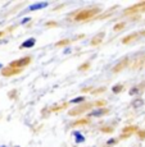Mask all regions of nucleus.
Returning a JSON list of instances; mask_svg holds the SVG:
<instances>
[{
  "instance_id": "3",
  "label": "nucleus",
  "mask_w": 145,
  "mask_h": 147,
  "mask_svg": "<svg viewBox=\"0 0 145 147\" xmlns=\"http://www.w3.org/2000/svg\"><path fill=\"white\" fill-rule=\"evenodd\" d=\"M35 42H36V40L35 38H28V40H26L23 42V44L21 45V49H28V47H32L33 45H35Z\"/></svg>"
},
{
  "instance_id": "4",
  "label": "nucleus",
  "mask_w": 145,
  "mask_h": 147,
  "mask_svg": "<svg viewBox=\"0 0 145 147\" xmlns=\"http://www.w3.org/2000/svg\"><path fill=\"white\" fill-rule=\"evenodd\" d=\"M30 61V58H25V59H21V60H17V61H13L12 63V67H21V65H26V64Z\"/></svg>"
},
{
  "instance_id": "6",
  "label": "nucleus",
  "mask_w": 145,
  "mask_h": 147,
  "mask_svg": "<svg viewBox=\"0 0 145 147\" xmlns=\"http://www.w3.org/2000/svg\"><path fill=\"white\" fill-rule=\"evenodd\" d=\"M143 105H144V100H143V98H136V100H133V102H132L133 107H140Z\"/></svg>"
},
{
  "instance_id": "1",
  "label": "nucleus",
  "mask_w": 145,
  "mask_h": 147,
  "mask_svg": "<svg viewBox=\"0 0 145 147\" xmlns=\"http://www.w3.org/2000/svg\"><path fill=\"white\" fill-rule=\"evenodd\" d=\"M48 5H49V3L48 1H42V3H35V4L30 5L28 7V10H37V9H44V8H46Z\"/></svg>"
},
{
  "instance_id": "5",
  "label": "nucleus",
  "mask_w": 145,
  "mask_h": 147,
  "mask_svg": "<svg viewBox=\"0 0 145 147\" xmlns=\"http://www.w3.org/2000/svg\"><path fill=\"white\" fill-rule=\"evenodd\" d=\"M106 113H107L106 109H96L90 113V117H101V115H104Z\"/></svg>"
},
{
  "instance_id": "14",
  "label": "nucleus",
  "mask_w": 145,
  "mask_h": 147,
  "mask_svg": "<svg viewBox=\"0 0 145 147\" xmlns=\"http://www.w3.org/2000/svg\"><path fill=\"white\" fill-rule=\"evenodd\" d=\"M71 50H72L71 47H67V49L64 50V54H69V53H71Z\"/></svg>"
},
{
  "instance_id": "10",
  "label": "nucleus",
  "mask_w": 145,
  "mask_h": 147,
  "mask_svg": "<svg viewBox=\"0 0 145 147\" xmlns=\"http://www.w3.org/2000/svg\"><path fill=\"white\" fill-rule=\"evenodd\" d=\"M121 90H122V86H121V84H119V86L113 87V92H114V94H118V92L121 91Z\"/></svg>"
},
{
  "instance_id": "16",
  "label": "nucleus",
  "mask_w": 145,
  "mask_h": 147,
  "mask_svg": "<svg viewBox=\"0 0 145 147\" xmlns=\"http://www.w3.org/2000/svg\"><path fill=\"white\" fill-rule=\"evenodd\" d=\"M0 147H7V146H0Z\"/></svg>"
},
{
  "instance_id": "7",
  "label": "nucleus",
  "mask_w": 145,
  "mask_h": 147,
  "mask_svg": "<svg viewBox=\"0 0 145 147\" xmlns=\"http://www.w3.org/2000/svg\"><path fill=\"white\" fill-rule=\"evenodd\" d=\"M94 12H85V14H78L77 16V19H84V18H87V17L93 16Z\"/></svg>"
},
{
  "instance_id": "2",
  "label": "nucleus",
  "mask_w": 145,
  "mask_h": 147,
  "mask_svg": "<svg viewBox=\"0 0 145 147\" xmlns=\"http://www.w3.org/2000/svg\"><path fill=\"white\" fill-rule=\"evenodd\" d=\"M73 137H75V142H76V143H82V142H85V137L82 136L81 132L75 131V132H73Z\"/></svg>"
},
{
  "instance_id": "13",
  "label": "nucleus",
  "mask_w": 145,
  "mask_h": 147,
  "mask_svg": "<svg viewBox=\"0 0 145 147\" xmlns=\"http://www.w3.org/2000/svg\"><path fill=\"white\" fill-rule=\"evenodd\" d=\"M112 143H116V140H114V138H110V140H108L107 145H112Z\"/></svg>"
},
{
  "instance_id": "12",
  "label": "nucleus",
  "mask_w": 145,
  "mask_h": 147,
  "mask_svg": "<svg viewBox=\"0 0 145 147\" xmlns=\"http://www.w3.org/2000/svg\"><path fill=\"white\" fill-rule=\"evenodd\" d=\"M138 94V88H131L130 90V95H136Z\"/></svg>"
},
{
  "instance_id": "15",
  "label": "nucleus",
  "mask_w": 145,
  "mask_h": 147,
  "mask_svg": "<svg viewBox=\"0 0 145 147\" xmlns=\"http://www.w3.org/2000/svg\"><path fill=\"white\" fill-rule=\"evenodd\" d=\"M0 68H3V65H1V64H0Z\"/></svg>"
},
{
  "instance_id": "11",
  "label": "nucleus",
  "mask_w": 145,
  "mask_h": 147,
  "mask_svg": "<svg viewBox=\"0 0 145 147\" xmlns=\"http://www.w3.org/2000/svg\"><path fill=\"white\" fill-rule=\"evenodd\" d=\"M30 21H31L30 17H26V18H23V19L21 21V23H22V24H25V23H27V22H30Z\"/></svg>"
},
{
  "instance_id": "8",
  "label": "nucleus",
  "mask_w": 145,
  "mask_h": 147,
  "mask_svg": "<svg viewBox=\"0 0 145 147\" xmlns=\"http://www.w3.org/2000/svg\"><path fill=\"white\" fill-rule=\"evenodd\" d=\"M85 98L82 97V96H80V97H76V98H73V100H71V104H78V102H82Z\"/></svg>"
},
{
  "instance_id": "9",
  "label": "nucleus",
  "mask_w": 145,
  "mask_h": 147,
  "mask_svg": "<svg viewBox=\"0 0 145 147\" xmlns=\"http://www.w3.org/2000/svg\"><path fill=\"white\" fill-rule=\"evenodd\" d=\"M103 37H104V33H100V35H99L98 37H96V38H94V40H93V44H94V45H96V42H98L99 40H100V38H103Z\"/></svg>"
}]
</instances>
